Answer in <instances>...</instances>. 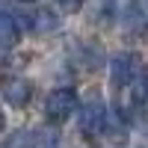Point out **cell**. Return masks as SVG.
<instances>
[{"label": "cell", "mask_w": 148, "mask_h": 148, "mask_svg": "<svg viewBox=\"0 0 148 148\" xmlns=\"http://www.w3.org/2000/svg\"><path fill=\"white\" fill-rule=\"evenodd\" d=\"M21 3H33V0H21Z\"/></svg>", "instance_id": "10"}, {"label": "cell", "mask_w": 148, "mask_h": 148, "mask_svg": "<svg viewBox=\"0 0 148 148\" xmlns=\"http://www.w3.org/2000/svg\"><path fill=\"white\" fill-rule=\"evenodd\" d=\"M56 145H59V136L53 127H45L33 136V148H56Z\"/></svg>", "instance_id": "6"}, {"label": "cell", "mask_w": 148, "mask_h": 148, "mask_svg": "<svg viewBox=\"0 0 148 148\" xmlns=\"http://www.w3.org/2000/svg\"><path fill=\"white\" fill-rule=\"evenodd\" d=\"M27 142H30V133L18 130L15 136H9V139H6V145H3V148H27Z\"/></svg>", "instance_id": "8"}, {"label": "cell", "mask_w": 148, "mask_h": 148, "mask_svg": "<svg viewBox=\"0 0 148 148\" xmlns=\"http://www.w3.org/2000/svg\"><path fill=\"white\" fill-rule=\"evenodd\" d=\"M74 110H77V92L74 89H53L45 101V116L51 121H65Z\"/></svg>", "instance_id": "1"}, {"label": "cell", "mask_w": 148, "mask_h": 148, "mask_svg": "<svg viewBox=\"0 0 148 148\" xmlns=\"http://www.w3.org/2000/svg\"><path fill=\"white\" fill-rule=\"evenodd\" d=\"M80 127L89 133H104V127H107V107H104V101L101 98H92V101H86L83 104V110H80Z\"/></svg>", "instance_id": "2"}, {"label": "cell", "mask_w": 148, "mask_h": 148, "mask_svg": "<svg viewBox=\"0 0 148 148\" xmlns=\"http://www.w3.org/2000/svg\"><path fill=\"white\" fill-rule=\"evenodd\" d=\"M59 3H62V6H68V9H77L83 0H59Z\"/></svg>", "instance_id": "9"}, {"label": "cell", "mask_w": 148, "mask_h": 148, "mask_svg": "<svg viewBox=\"0 0 148 148\" xmlns=\"http://www.w3.org/2000/svg\"><path fill=\"white\" fill-rule=\"evenodd\" d=\"M110 74H113L116 89H125L133 83V74H136V62H133L130 53H116L113 62H110Z\"/></svg>", "instance_id": "3"}, {"label": "cell", "mask_w": 148, "mask_h": 148, "mask_svg": "<svg viewBox=\"0 0 148 148\" xmlns=\"http://www.w3.org/2000/svg\"><path fill=\"white\" fill-rule=\"evenodd\" d=\"M3 98H6V104H12V107H27V101L33 98V86L27 80H21V77H12L3 86Z\"/></svg>", "instance_id": "4"}, {"label": "cell", "mask_w": 148, "mask_h": 148, "mask_svg": "<svg viewBox=\"0 0 148 148\" xmlns=\"http://www.w3.org/2000/svg\"><path fill=\"white\" fill-rule=\"evenodd\" d=\"M51 27H56V18L47 15V12H42V15L33 21V30H36V33H45V30H51Z\"/></svg>", "instance_id": "7"}, {"label": "cell", "mask_w": 148, "mask_h": 148, "mask_svg": "<svg viewBox=\"0 0 148 148\" xmlns=\"http://www.w3.org/2000/svg\"><path fill=\"white\" fill-rule=\"evenodd\" d=\"M21 30H24V21H18L12 9H3V15H0V42H3V51H9L15 45Z\"/></svg>", "instance_id": "5"}]
</instances>
